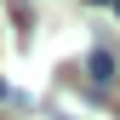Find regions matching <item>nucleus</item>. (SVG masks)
I'll return each instance as SVG.
<instances>
[{
    "label": "nucleus",
    "instance_id": "f257e3e1",
    "mask_svg": "<svg viewBox=\"0 0 120 120\" xmlns=\"http://www.w3.org/2000/svg\"><path fill=\"white\" fill-rule=\"evenodd\" d=\"M86 74H92L97 86H109V80H114V57H109V52H92V57H86Z\"/></svg>",
    "mask_w": 120,
    "mask_h": 120
},
{
    "label": "nucleus",
    "instance_id": "f03ea898",
    "mask_svg": "<svg viewBox=\"0 0 120 120\" xmlns=\"http://www.w3.org/2000/svg\"><path fill=\"white\" fill-rule=\"evenodd\" d=\"M0 97H6V80H0Z\"/></svg>",
    "mask_w": 120,
    "mask_h": 120
},
{
    "label": "nucleus",
    "instance_id": "7ed1b4c3",
    "mask_svg": "<svg viewBox=\"0 0 120 120\" xmlns=\"http://www.w3.org/2000/svg\"><path fill=\"white\" fill-rule=\"evenodd\" d=\"M92 6H103V0H92ZM109 6H114V0H109Z\"/></svg>",
    "mask_w": 120,
    "mask_h": 120
},
{
    "label": "nucleus",
    "instance_id": "20e7f679",
    "mask_svg": "<svg viewBox=\"0 0 120 120\" xmlns=\"http://www.w3.org/2000/svg\"><path fill=\"white\" fill-rule=\"evenodd\" d=\"M114 17H120V0H114Z\"/></svg>",
    "mask_w": 120,
    "mask_h": 120
}]
</instances>
